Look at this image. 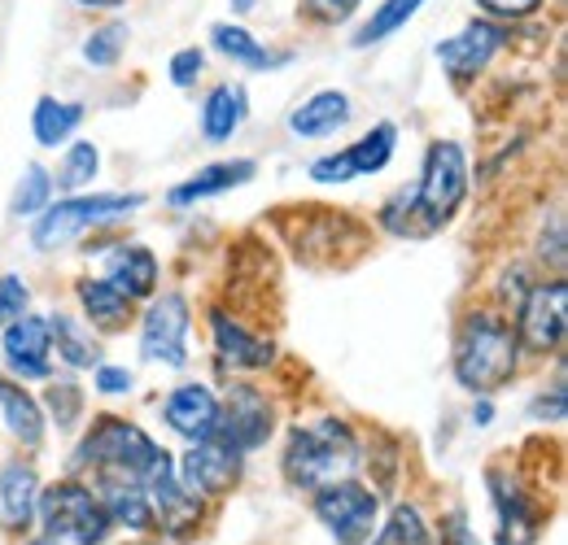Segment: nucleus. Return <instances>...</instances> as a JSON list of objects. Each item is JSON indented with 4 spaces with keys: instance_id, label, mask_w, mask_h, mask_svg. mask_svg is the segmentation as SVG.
Listing matches in <instances>:
<instances>
[{
    "instance_id": "nucleus-1",
    "label": "nucleus",
    "mask_w": 568,
    "mask_h": 545,
    "mask_svg": "<svg viewBox=\"0 0 568 545\" xmlns=\"http://www.w3.org/2000/svg\"><path fill=\"white\" fill-rule=\"evenodd\" d=\"M468 188H473L468 148L459 140H433L425 148L420 179L398 188L389 202L381 205V227L398 240L433 236L459 214V205L468 202Z\"/></svg>"
},
{
    "instance_id": "nucleus-2",
    "label": "nucleus",
    "mask_w": 568,
    "mask_h": 545,
    "mask_svg": "<svg viewBox=\"0 0 568 545\" xmlns=\"http://www.w3.org/2000/svg\"><path fill=\"white\" fill-rule=\"evenodd\" d=\"M450 362H455L459 389H468L473 398H490L498 389H507L520 371V341H516L507 310H498V306L468 310L459 319Z\"/></svg>"
},
{
    "instance_id": "nucleus-3",
    "label": "nucleus",
    "mask_w": 568,
    "mask_h": 545,
    "mask_svg": "<svg viewBox=\"0 0 568 545\" xmlns=\"http://www.w3.org/2000/svg\"><path fill=\"white\" fill-rule=\"evenodd\" d=\"M363 467V445L342 414H320L311 423H293L281 454V472L293 489L315 493L324 484L351 480Z\"/></svg>"
},
{
    "instance_id": "nucleus-4",
    "label": "nucleus",
    "mask_w": 568,
    "mask_h": 545,
    "mask_svg": "<svg viewBox=\"0 0 568 545\" xmlns=\"http://www.w3.org/2000/svg\"><path fill=\"white\" fill-rule=\"evenodd\" d=\"M162 445L144 432L141 423L123 419V414H97L92 428L83 432V441L74 445V459L67 463L71 476H123V480H149V472L162 463Z\"/></svg>"
},
{
    "instance_id": "nucleus-5",
    "label": "nucleus",
    "mask_w": 568,
    "mask_h": 545,
    "mask_svg": "<svg viewBox=\"0 0 568 545\" xmlns=\"http://www.w3.org/2000/svg\"><path fill=\"white\" fill-rule=\"evenodd\" d=\"M144 202H149L144 193H71V197L49 202L36 214L31 245L40 254L67 249V245H74L88 232H101V227H110L119 218H132Z\"/></svg>"
},
{
    "instance_id": "nucleus-6",
    "label": "nucleus",
    "mask_w": 568,
    "mask_h": 545,
    "mask_svg": "<svg viewBox=\"0 0 568 545\" xmlns=\"http://www.w3.org/2000/svg\"><path fill=\"white\" fill-rule=\"evenodd\" d=\"M36 524L44 537L58 545H105L114 524L101 506V497L92 493V484L79 476L40 484V502H36Z\"/></svg>"
},
{
    "instance_id": "nucleus-7",
    "label": "nucleus",
    "mask_w": 568,
    "mask_h": 545,
    "mask_svg": "<svg viewBox=\"0 0 568 545\" xmlns=\"http://www.w3.org/2000/svg\"><path fill=\"white\" fill-rule=\"evenodd\" d=\"M516 341L520 353H534V358H547V353H560L565 349L568 332V279H538L525 288V297L516 301Z\"/></svg>"
},
{
    "instance_id": "nucleus-8",
    "label": "nucleus",
    "mask_w": 568,
    "mask_h": 545,
    "mask_svg": "<svg viewBox=\"0 0 568 545\" xmlns=\"http://www.w3.org/2000/svg\"><path fill=\"white\" fill-rule=\"evenodd\" d=\"M189 332H193V306H189V297L175 292V288L153 292L141 315V358L166 367V371H184L193 362Z\"/></svg>"
},
{
    "instance_id": "nucleus-9",
    "label": "nucleus",
    "mask_w": 568,
    "mask_h": 545,
    "mask_svg": "<svg viewBox=\"0 0 568 545\" xmlns=\"http://www.w3.org/2000/svg\"><path fill=\"white\" fill-rule=\"evenodd\" d=\"M311 511H315V520L324 524V533L337 545H363L372 537L376 520H381V497H376L367 484H358V480L351 476V480H337V484L315 489Z\"/></svg>"
},
{
    "instance_id": "nucleus-10",
    "label": "nucleus",
    "mask_w": 568,
    "mask_h": 545,
    "mask_svg": "<svg viewBox=\"0 0 568 545\" xmlns=\"http://www.w3.org/2000/svg\"><path fill=\"white\" fill-rule=\"evenodd\" d=\"M394 148H398V123H376L367 127L355 144L337 148V153H324L306 166V175L324 188H337V184H355L363 175H381L389 162H394Z\"/></svg>"
},
{
    "instance_id": "nucleus-11",
    "label": "nucleus",
    "mask_w": 568,
    "mask_h": 545,
    "mask_svg": "<svg viewBox=\"0 0 568 545\" xmlns=\"http://www.w3.org/2000/svg\"><path fill=\"white\" fill-rule=\"evenodd\" d=\"M272 432H276V407L258 384H232L219 398V428H214L219 441L236 445L241 454H254L272 441Z\"/></svg>"
},
{
    "instance_id": "nucleus-12",
    "label": "nucleus",
    "mask_w": 568,
    "mask_h": 545,
    "mask_svg": "<svg viewBox=\"0 0 568 545\" xmlns=\"http://www.w3.org/2000/svg\"><path fill=\"white\" fill-rule=\"evenodd\" d=\"M486 489H490V506L498 520L495 545H538L542 528H547V511L525 489V480L495 467V472H486Z\"/></svg>"
},
{
    "instance_id": "nucleus-13",
    "label": "nucleus",
    "mask_w": 568,
    "mask_h": 545,
    "mask_svg": "<svg viewBox=\"0 0 568 545\" xmlns=\"http://www.w3.org/2000/svg\"><path fill=\"white\" fill-rule=\"evenodd\" d=\"M503 49H507V22L473 18V22H464L455 35L437 40V44H433V58L442 62V70H446L455 83H468V79H477L481 70H490V62H495Z\"/></svg>"
},
{
    "instance_id": "nucleus-14",
    "label": "nucleus",
    "mask_w": 568,
    "mask_h": 545,
    "mask_svg": "<svg viewBox=\"0 0 568 545\" xmlns=\"http://www.w3.org/2000/svg\"><path fill=\"white\" fill-rule=\"evenodd\" d=\"M245 459L236 445L206 436V441H193L180 459H175V476L184 480V489H193L197 497H223L232 493L241 476H245Z\"/></svg>"
},
{
    "instance_id": "nucleus-15",
    "label": "nucleus",
    "mask_w": 568,
    "mask_h": 545,
    "mask_svg": "<svg viewBox=\"0 0 568 545\" xmlns=\"http://www.w3.org/2000/svg\"><path fill=\"white\" fill-rule=\"evenodd\" d=\"M0 362L18 384H44L53 376V337L44 315H22L0 328Z\"/></svg>"
},
{
    "instance_id": "nucleus-16",
    "label": "nucleus",
    "mask_w": 568,
    "mask_h": 545,
    "mask_svg": "<svg viewBox=\"0 0 568 545\" xmlns=\"http://www.w3.org/2000/svg\"><path fill=\"white\" fill-rule=\"evenodd\" d=\"M101 258V279H110L128 301H149L162 284V263L141 240H110L97 249Z\"/></svg>"
},
{
    "instance_id": "nucleus-17",
    "label": "nucleus",
    "mask_w": 568,
    "mask_h": 545,
    "mask_svg": "<svg viewBox=\"0 0 568 545\" xmlns=\"http://www.w3.org/2000/svg\"><path fill=\"white\" fill-rule=\"evenodd\" d=\"M144 489H149L158 528H166V533H189L193 524L206 520V497H197L193 489H184V480L175 476V454H171V450H166L162 463L149 472Z\"/></svg>"
},
{
    "instance_id": "nucleus-18",
    "label": "nucleus",
    "mask_w": 568,
    "mask_h": 545,
    "mask_svg": "<svg viewBox=\"0 0 568 545\" xmlns=\"http://www.w3.org/2000/svg\"><path fill=\"white\" fill-rule=\"evenodd\" d=\"M162 423L180 441H206L219 428V393L206 380H184L162 398Z\"/></svg>"
},
{
    "instance_id": "nucleus-19",
    "label": "nucleus",
    "mask_w": 568,
    "mask_h": 545,
    "mask_svg": "<svg viewBox=\"0 0 568 545\" xmlns=\"http://www.w3.org/2000/svg\"><path fill=\"white\" fill-rule=\"evenodd\" d=\"M211 341L223 371H267V367H276V341L250 332L227 310H211Z\"/></svg>"
},
{
    "instance_id": "nucleus-20",
    "label": "nucleus",
    "mask_w": 568,
    "mask_h": 545,
    "mask_svg": "<svg viewBox=\"0 0 568 545\" xmlns=\"http://www.w3.org/2000/svg\"><path fill=\"white\" fill-rule=\"evenodd\" d=\"M92 493L101 497L105 515L114 528L132 533V537H153L158 533V515H153V502H149V489L141 480H123V476H92Z\"/></svg>"
},
{
    "instance_id": "nucleus-21",
    "label": "nucleus",
    "mask_w": 568,
    "mask_h": 545,
    "mask_svg": "<svg viewBox=\"0 0 568 545\" xmlns=\"http://www.w3.org/2000/svg\"><path fill=\"white\" fill-rule=\"evenodd\" d=\"M351 119H355L351 92H342V88H320V92H311L302 105L288 110L284 127H288L293 140H328V136H337V132H346Z\"/></svg>"
},
{
    "instance_id": "nucleus-22",
    "label": "nucleus",
    "mask_w": 568,
    "mask_h": 545,
    "mask_svg": "<svg viewBox=\"0 0 568 545\" xmlns=\"http://www.w3.org/2000/svg\"><path fill=\"white\" fill-rule=\"evenodd\" d=\"M254 175H258V162H254V157L211 162V166H202L197 175H189L184 184L166 188V205H171V209H193L197 202H211V197H223V193H232V188H245Z\"/></svg>"
},
{
    "instance_id": "nucleus-23",
    "label": "nucleus",
    "mask_w": 568,
    "mask_h": 545,
    "mask_svg": "<svg viewBox=\"0 0 568 545\" xmlns=\"http://www.w3.org/2000/svg\"><path fill=\"white\" fill-rule=\"evenodd\" d=\"M211 49L219 58H227L232 66L254 70V74H272V70H284L297 53L293 49H267L250 27L241 22H214L211 27Z\"/></svg>"
},
{
    "instance_id": "nucleus-24",
    "label": "nucleus",
    "mask_w": 568,
    "mask_h": 545,
    "mask_svg": "<svg viewBox=\"0 0 568 545\" xmlns=\"http://www.w3.org/2000/svg\"><path fill=\"white\" fill-rule=\"evenodd\" d=\"M36 502H40L36 463L31 459L0 463V528L4 533H27L36 524Z\"/></svg>"
},
{
    "instance_id": "nucleus-25",
    "label": "nucleus",
    "mask_w": 568,
    "mask_h": 545,
    "mask_svg": "<svg viewBox=\"0 0 568 545\" xmlns=\"http://www.w3.org/2000/svg\"><path fill=\"white\" fill-rule=\"evenodd\" d=\"M245 119H250V92H245V83L223 79V83H214L211 92L202 96V119L197 123H202V140L206 144H227V140L245 127Z\"/></svg>"
},
{
    "instance_id": "nucleus-26",
    "label": "nucleus",
    "mask_w": 568,
    "mask_h": 545,
    "mask_svg": "<svg viewBox=\"0 0 568 545\" xmlns=\"http://www.w3.org/2000/svg\"><path fill=\"white\" fill-rule=\"evenodd\" d=\"M0 419H4V432H9L22 450L36 454V450L44 445V428H49V419H44L40 398H36L27 384L9 380V376H0Z\"/></svg>"
},
{
    "instance_id": "nucleus-27",
    "label": "nucleus",
    "mask_w": 568,
    "mask_h": 545,
    "mask_svg": "<svg viewBox=\"0 0 568 545\" xmlns=\"http://www.w3.org/2000/svg\"><path fill=\"white\" fill-rule=\"evenodd\" d=\"M49 319V337H53V353L67 362V371H92L101 362V341H97V328L71 315V310H53L44 315Z\"/></svg>"
},
{
    "instance_id": "nucleus-28",
    "label": "nucleus",
    "mask_w": 568,
    "mask_h": 545,
    "mask_svg": "<svg viewBox=\"0 0 568 545\" xmlns=\"http://www.w3.org/2000/svg\"><path fill=\"white\" fill-rule=\"evenodd\" d=\"M74 301H79V315L92 323V328H101V332H119V328H128L132 323V306L136 301H128L110 279H74Z\"/></svg>"
},
{
    "instance_id": "nucleus-29",
    "label": "nucleus",
    "mask_w": 568,
    "mask_h": 545,
    "mask_svg": "<svg viewBox=\"0 0 568 545\" xmlns=\"http://www.w3.org/2000/svg\"><path fill=\"white\" fill-rule=\"evenodd\" d=\"M83 119H88L83 101H58V96L44 92L36 101V110H31V136H36L40 148H67L74 132L83 127Z\"/></svg>"
},
{
    "instance_id": "nucleus-30",
    "label": "nucleus",
    "mask_w": 568,
    "mask_h": 545,
    "mask_svg": "<svg viewBox=\"0 0 568 545\" xmlns=\"http://www.w3.org/2000/svg\"><path fill=\"white\" fill-rule=\"evenodd\" d=\"M428 0H381L376 9H372V18L358 27L355 35H351V49H376V44H385L389 35H398L420 9H425Z\"/></svg>"
},
{
    "instance_id": "nucleus-31",
    "label": "nucleus",
    "mask_w": 568,
    "mask_h": 545,
    "mask_svg": "<svg viewBox=\"0 0 568 545\" xmlns=\"http://www.w3.org/2000/svg\"><path fill=\"white\" fill-rule=\"evenodd\" d=\"M97 171H101V148L92 144V140H71L67 144V153H62V166L53 171V188L58 193H88V184L97 179Z\"/></svg>"
},
{
    "instance_id": "nucleus-32",
    "label": "nucleus",
    "mask_w": 568,
    "mask_h": 545,
    "mask_svg": "<svg viewBox=\"0 0 568 545\" xmlns=\"http://www.w3.org/2000/svg\"><path fill=\"white\" fill-rule=\"evenodd\" d=\"M49 389H44V419L58 428V432H71V428H79V419H83V384L74 380V371L71 376H49L44 380Z\"/></svg>"
},
{
    "instance_id": "nucleus-33",
    "label": "nucleus",
    "mask_w": 568,
    "mask_h": 545,
    "mask_svg": "<svg viewBox=\"0 0 568 545\" xmlns=\"http://www.w3.org/2000/svg\"><path fill=\"white\" fill-rule=\"evenodd\" d=\"M367 545H433V528H428L420 506L398 502L389 511V520L376 528V537H367Z\"/></svg>"
},
{
    "instance_id": "nucleus-34",
    "label": "nucleus",
    "mask_w": 568,
    "mask_h": 545,
    "mask_svg": "<svg viewBox=\"0 0 568 545\" xmlns=\"http://www.w3.org/2000/svg\"><path fill=\"white\" fill-rule=\"evenodd\" d=\"M128 35H132L128 22H101V27H92V31L83 35L79 58L92 70H114L123 62V53H128Z\"/></svg>"
},
{
    "instance_id": "nucleus-35",
    "label": "nucleus",
    "mask_w": 568,
    "mask_h": 545,
    "mask_svg": "<svg viewBox=\"0 0 568 545\" xmlns=\"http://www.w3.org/2000/svg\"><path fill=\"white\" fill-rule=\"evenodd\" d=\"M53 171L49 166H27V175L18 179V188H13V197H9V214L13 218H36L44 205L53 202Z\"/></svg>"
},
{
    "instance_id": "nucleus-36",
    "label": "nucleus",
    "mask_w": 568,
    "mask_h": 545,
    "mask_svg": "<svg viewBox=\"0 0 568 545\" xmlns=\"http://www.w3.org/2000/svg\"><path fill=\"white\" fill-rule=\"evenodd\" d=\"M202 74H206V49L184 44V49H175V53H171V62H166V79H171V88L189 92V88H197V79H202Z\"/></svg>"
},
{
    "instance_id": "nucleus-37",
    "label": "nucleus",
    "mask_w": 568,
    "mask_h": 545,
    "mask_svg": "<svg viewBox=\"0 0 568 545\" xmlns=\"http://www.w3.org/2000/svg\"><path fill=\"white\" fill-rule=\"evenodd\" d=\"M367 0H302V18L311 27H346Z\"/></svg>"
},
{
    "instance_id": "nucleus-38",
    "label": "nucleus",
    "mask_w": 568,
    "mask_h": 545,
    "mask_svg": "<svg viewBox=\"0 0 568 545\" xmlns=\"http://www.w3.org/2000/svg\"><path fill=\"white\" fill-rule=\"evenodd\" d=\"M27 310H31V284L18 271H4L0 275V328L22 319Z\"/></svg>"
},
{
    "instance_id": "nucleus-39",
    "label": "nucleus",
    "mask_w": 568,
    "mask_h": 545,
    "mask_svg": "<svg viewBox=\"0 0 568 545\" xmlns=\"http://www.w3.org/2000/svg\"><path fill=\"white\" fill-rule=\"evenodd\" d=\"M92 389H97L101 398H128V393L136 389V371L114 367V362H97V367H92Z\"/></svg>"
},
{
    "instance_id": "nucleus-40",
    "label": "nucleus",
    "mask_w": 568,
    "mask_h": 545,
    "mask_svg": "<svg viewBox=\"0 0 568 545\" xmlns=\"http://www.w3.org/2000/svg\"><path fill=\"white\" fill-rule=\"evenodd\" d=\"M529 419H534V423H565V419H568V389H565V380H556L551 389H542V393L529 402Z\"/></svg>"
},
{
    "instance_id": "nucleus-41",
    "label": "nucleus",
    "mask_w": 568,
    "mask_h": 545,
    "mask_svg": "<svg viewBox=\"0 0 568 545\" xmlns=\"http://www.w3.org/2000/svg\"><path fill=\"white\" fill-rule=\"evenodd\" d=\"M433 545H481L477 542V533L468 528L464 506H450V511L437 520V537H433Z\"/></svg>"
},
{
    "instance_id": "nucleus-42",
    "label": "nucleus",
    "mask_w": 568,
    "mask_h": 545,
    "mask_svg": "<svg viewBox=\"0 0 568 545\" xmlns=\"http://www.w3.org/2000/svg\"><path fill=\"white\" fill-rule=\"evenodd\" d=\"M547 0H477L481 18H495V22H525L542 9Z\"/></svg>"
},
{
    "instance_id": "nucleus-43",
    "label": "nucleus",
    "mask_w": 568,
    "mask_h": 545,
    "mask_svg": "<svg viewBox=\"0 0 568 545\" xmlns=\"http://www.w3.org/2000/svg\"><path fill=\"white\" fill-rule=\"evenodd\" d=\"M538 258L551 263L556 275H565V218L560 214H551V232L538 236Z\"/></svg>"
},
{
    "instance_id": "nucleus-44",
    "label": "nucleus",
    "mask_w": 568,
    "mask_h": 545,
    "mask_svg": "<svg viewBox=\"0 0 568 545\" xmlns=\"http://www.w3.org/2000/svg\"><path fill=\"white\" fill-rule=\"evenodd\" d=\"M468 423H473V428H490V423H495V402H490V398H477L473 410H468Z\"/></svg>"
},
{
    "instance_id": "nucleus-45",
    "label": "nucleus",
    "mask_w": 568,
    "mask_h": 545,
    "mask_svg": "<svg viewBox=\"0 0 568 545\" xmlns=\"http://www.w3.org/2000/svg\"><path fill=\"white\" fill-rule=\"evenodd\" d=\"M227 9H232L236 18H250V13L258 9V0H227Z\"/></svg>"
},
{
    "instance_id": "nucleus-46",
    "label": "nucleus",
    "mask_w": 568,
    "mask_h": 545,
    "mask_svg": "<svg viewBox=\"0 0 568 545\" xmlns=\"http://www.w3.org/2000/svg\"><path fill=\"white\" fill-rule=\"evenodd\" d=\"M79 9H119V4H128V0H74Z\"/></svg>"
},
{
    "instance_id": "nucleus-47",
    "label": "nucleus",
    "mask_w": 568,
    "mask_h": 545,
    "mask_svg": "<svg viewBox=\"0 0 568 545\" xmlns=\"http://www.w3.org/2000/svg\"><path fill=\"white\" fill-rule=\"evenodd\" d=\"M22 545H58V542H53V537H44V533H40V537H31V542H22Z\"/></svg>"
},
{
    "instance_id": "nucleus-48",
    "label": "nucleus",
    "mask_w": 568,
    "mask_h": 545,
    "mask_svg": "<svg viewBox=\"0 0 568 545\" xmlns=\"http://www.w3.org/2000/svg\"><path fill=\"white\" fill-rule=\"evenodd\" d=\"M132 545H162V542H149V537H136Z\"/></svg>"
}]
</instances>
